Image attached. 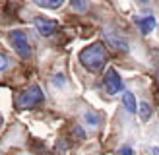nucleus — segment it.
<instances>
[{
  "label": "nucleus",
  "instance_id": "f8f14e48",
  "mask_svg": "<svg viewBox=\"0 0 159 155\" xmlns=\"http://www.w3.org/2000/svg\"><path fill=\"white\" fill-rule=\"evenodd\" d=\"M70 4L76 12H85L87 10V0H70Z\"/></svg>",
  "mask_w": 159,
  "mask_h": 155
},
{
  "label": "nucleus",
  "instance_id": "7ed1b4c3",
  "mask_svg": "<svg viewBox=\"0 0 159 155\" xmlns=\"http://www.w3.org/2000/svg\"><path fill=\"white\" fill-rule=\"evenodd\" d=\"M10 41L14 45V51L20 54L21 58H29V54H31V46H29V39L25 35V31H21V29H16L10 33Z\"/></svg>",
  "mask_w": 159,
  "mask_h": 155
},
{
  "label": "nucleus",
  "instance_id": "20e7f679",
  "mask_svg": "<svg viewBox=\"0 0 159 155\" xmlns=\"http://www.w3.org/2000/svg\"><path fill=\"white\" fill-rule=\"evenodd\" d=\"M105 87L111 95L115 93H120L122 89V78L118 76V72L115 68H107V74H105Z\"/></svg>",
  "mask_w": 159,
  "mask_h": 155
},
{
  "label": "nucleus",
  "instance_id": "2eb2a0df",
  "mask_svg": "<svg viewBox=\"0 0 159 155\" xmlns=\"http://www.w3.org/2000/svg\"><path fill=\"white\" fill-rule=\"evenodd\" d=\"M152 155H159V147H152Z\"/></svg>",
  "mask_w": 159,
  "mask_h": 155
},
{
  "label": "nucleus",
  "instance_id": "0eeeda50",
  "mask_svg": "<svg viewBox=\"0 0 159 155\" xmlns=\"http://www.w3.org/2000/svg\"><path fill=\"white\" fill-rule=\"evenodd\" d=\"M122 107L126 108V113H130V114H134V113L138 111V103H136L134 93H130V91H124L122 93Z\"/></svg>",
  "mask_w": 159,
  "mask_h": 155
},
{
  "label": "nucleus",
  "instance_id": "dca6fc26",
  "mask_svg": "<svg viewBox=\"0 0 159 155\" xmlns=\"http://www.w3.org/2000/svg\"><path fill=\"white\" fill-rule=\"evenodd\" d=\"M138 2H140V4H144V6H146V4L149 2V0H138Z\"/></svg>",
  "mask_w": 159,
  "mask_h": 155
},
{
  "label": "nucleus",
  "instance_id": "1a4fd4ad",
  "mask_svg": "<svg viewBox=\"0 0 159 155\" xmlns=\"http://www.w3.org/2000/svg\"><path fill=\"white\" fill-rule=\"evenodd\" d=\"M33 2L39 6V8H47V10H57L60 8L66 0H33Z\"/></svg>",
  "mask_w": 159,
  "mask_h": 155
},
{
  "label": "nucleus",
  "instance_id": "423d86ee",
  "mask_svg": "<svg viewBox=\"0 0 159 155\" xmlns=\"http://www.w3.org/2000/svg\"><path fill=\"white\" fill-rule=\"evenodd\" d=\"M105 39H107V43L111 46H115V49H118V51H128V41H126L120 33H116L115 29L107 27L105 29Z\"/></svg>",
  "mask_w": 159,
  "mask_h": 155
},
{
  "label": "nucleus",
  "instance_id": "f3484780",
  "mask_svg": "<svg viewBox=\"0 0 159 155\" xmlns=\"http://www.w3.org/2000/svg\"><path fill=\"white\" fill-rule=\"evenodd\" d=\"M157 83H159V70H157Z\"/></svg>",
  "mask_w": 159,
  "mask_h": 155
},
{
  "label": "nucleus",
  "instance_id": "6e6552de",
  "mask_svg": "<svg viewBox=\"0 0 159 155\" xmlns=\"http://www.w3.org/2000/svg\"><path fill=\"white\" fill-rule=\"evenodd\" d=\"M136 23L140 25L142 33L148 35V33H152L153 27H155V18H153V16H144V18H138V20H136Z\"/></svg>",
  "mask_w": 159,
  "mask_h": 155
},
{
  "label": "nucleus",
  "instance_id": "ddd939ff",
  "mask_svg": "<svg viewBox=\"0 0 159 155\" xmlns=\"http://www.w3.org/2000/svg\"><path fill=\"white\" fill-rule=\"evenodd\" d=\"M8 66H10V60H8V56L4 52H0V72H2V70H6Z\"/></svg>",
  "mask_w": 159,
  "mask_h": 155
},
{
  "label": "nucleus",
  "instance_id": "a211bd4d",
  "mask_svg": "<svg viewBox=\"0 0 159 155\" xmlns=\"http://www.w3.org/2000/svg\"><path fill=\"white\" fill-rule=\"evenodd\" d=\"M0 126H2V116H0Z\"/></svg>",
  "mask_w": 159,
  "mask_h": 155
},
{
  "label": "nucleus",
  "instance_id": "f257e3e1",
  "mask_svg": "<svg viewBox=\"0 0 159 155\" xmlns=\"http://www.w3.org/2000/svg\"><path fill=\"white\" fill-rule=\"evenodd\" d=\"M80 64L89 72H99L107 62V51L103 43H91L80 51Z\"/></svg>",
  "mask_w": 159,
  "mask_h": 155
},
{
  "label": "nucleus",
  "instance_id": "4468645a",
  "mask_svg": "<svg viewBox=\"0 0 159 155\" xmlns=\"http://www.w3.org/2000/svg\"><path fill=\"white\" fill-rule=\"evenodd\" d=\"M118 155H132V147H128V145L120 147V151H118Z\"/></svg>",
  "mask_w": 159,
  "mask_h": 155
},
{
  "label": "nucleus",
  "instance_id": "39448f33",
  "mask_svg": "<svg viewBox=\"0 0 159 155\" xmlns=\"http://www.w3.org/2000/svg\"><path fill=\"white\" fill-rule=\"evenodd\" d=\"M33 23H35V29H37L43 37H51L54 31L58 29V21L49 20V18H41V16H39V18H35Z\"/></svg>",
  "mask_w": 159,
  "mask_h": 155
},
{
  "label": "nucleus",
  "instance_id": "9b49d317",
  "mask_svg": "<svg viewBox=\"0 0 159 155\" xmlns=\"http://www.w3.org/2000/svg\"><path fill=\"white\" fill-rule=\"evenodd\" d=\"M152 105L149 103H146V101H142V103L138 105V113H140V118L144 120V122H148L149 118H152Z\"/></svg>",
  "mask_w": 159,
  "mask_h": 155
},
{
  "label": "nucleus",
  "instance_id": "f03ea898",
  "mask_svg": "<svg viewBox=\"0 0 159 155\" xmlns=\"http://www.w3.org/2000/svg\"><path fill=\"white\" fill-rule=\"evenodd\" d=\"M41 101H43V91H41V87H39V85H29L23 93H20V97H18V108L27 111V108L37 107Z\"/></svg>",
  "mask_w": 159,
  "mask_h": 155
},
{
  "label": "nucleus",
  "instance_id": "9d476101",
  "mask_svg": "<svg viewBox=\"0 0 159 155\" xmlns=\"http://www.w3.org/2000/svg\"><path fill=\"white\" fill-rule=\"evenodd\" d=\"M84 120H85V124H89V126H99L101 124V114L95 113V111H85L84 113Z\"/></svg>",
  "mask_w": 159,
  "mask_h": 155
}]
</instances>
